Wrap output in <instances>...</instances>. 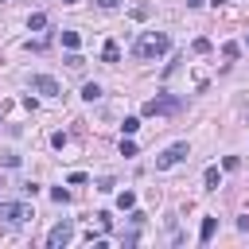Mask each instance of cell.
<instances>
[{
  "instance_id": "obj_11",
  "label": "cell",
  "mask_w": 249,
  "mask_h": 249,
  "mask_svg": "<svg viewBox=\"0 0 249 249\" xmlns=\"http://www.w3.org/2000/svg\"><path fill=\"white\" fill-rule=\"evenodd\" d=\"M117 206H121V210H132V206H136V195H132V191H121V195H117Z\"/></svg>"
},
{
  "instance_id": "obj_19",
  "label": "cell",
  "mask_w": 249,
  "mask_h": 249,
  "mask_svg": "<svg viewBox=\"0 0 249 249\" xmlns=\"http://www.w3.org/2000/svg\"><path fill=\"white\" fill-rule=\"evenodd\" d=\"M210 4H222V0H210Z\"/></svg>"
},
{
  "instance_id": "obj_10",
  "label": "cell",
  "mask_w": 249,
  "mask_h": 249,
  "mask_svg": "<svg viewBox=\"0 0 249 249\" xmlns=\"http://www.w3.org/2000/svg\"><path fill=\"white\" fill-rule=\"evenodd\" d=\"M82 97H86V101H97V97H101V86H97V82H86V86H82Z\"/></svg>"
},
{
  "instance_id": "obj_12",
  "label": "cell",
  "mask_w": 249,
  "mask_h": 249,
  "mask_svg": "<svg viewBox=\"0 0 249 249\" xmlns=\"http://www.w3.org/2000/svg\"><path fill=\"white\" fill-rule=\"evenodd\" d=\"M78 43H82L78 31H62V47H66V51H78Z\"/></svg>"
},
{
  "instance_id": "obj_1",
  "label": "cell",
  "mask_w": 249,
  "mask_h": 249,
  "mask_svg": "<svg viewBox=\"0 0 249 249\" xmlns=\"http://www.w3.org/2000/svg\"><path fill=\"white\" fill-rule=\"evenodd\" d=\"M171 51V35L167 31H144L136 39V58H160Z\"/></svg>"
},
{
  "instance_id": "obj_14",
  "label": "cell",
  "mask_w": 249,
  "mask_h": 249,
  "mask_svg": "<svg viewBox=\"0 0 249 249\" xmlns=\"http://www.w3.org/2000/svg\"><path fill=\"white\" fill-rule=\"evenodd\" d=\"M121 128H124V136H132V132L140 128V121H136V117H124V124H121Z\"/></svg>"
},
{
  "instance_id": "obj_9",
  "label": "cell",
  "mask_w": 249,
  "mask_h": 249,
  "mask_svg": "<svg viewBox=\"0 0 249 249\" xmlns=\"http://www.w3.org/2000/svg\"><path fill=\"white\" fill-rule=\"evenodd\" d=\"M101 58H105V62H117V58H121V47L109 39V43H105V51H101Z\"/></svg>"
},
{
  "instance_id": "obj_3",
  "label": "cell",
  "mask_w": 249,
  "mask_h": 249,
  "mask_svg": "<svg viewBox=\"0 0 249 249\" xmlns=\"http://www.w3.org/2000/svg\"><path fill=\"white\" fill-rule=\"evenodd\" d=\"M187 156H191V148L179 140V144H171V148H163V152L156 156V171H167V167H175V163L187 160Z\"/></svg>"
},
{
  "instance_id": "obj_4",
  "label": "cell",
  "mask_w": 249,
  "mask_h": 249,
  "mask_svg": "<svg viewBox=\"0 0 249 249\" xmlns=\"http://www.w3.org/2000/svg\"><path fill=\"white\" fill-rule=\"evenodd\" d=\"M144 113L148 117H171V113H179V97H152L144 105Z\"/></svg>"
},
{
  "instance_id": "obj_17",
  "label": "cell",
  "mask_w": 249,
  "mask_h": 249,
  "mask_svg": "<svg viewBox=\"0 0 249 249\" xmlns=\"http://www.w3.org/2000/svg\"><path fill=\"white\" fill-rule=\"evenodd\" d=\"M97 4H101V8H105V12H109V8H117V4H121V0H97Z\"/></svg>"
},
{
  "instance_id": "obj_15",
  "label": "cell",
  "mask_w": 249,
  "mask_h": 249,
  "mask_svg": "<svg viewBox=\"0 0 249 249\" xmlns=\"http://www.w3.org/2000/svg\"><path fill=\"white\" fill-rule=\"evenodd\" d=\"M121 156H136V144L132 140H121Z\"/></svg>"
},
{
  "instance_id": "obj_7",
  "label": "cell",
  "mask_w": 249,
  "mask_h": 249,
  "mask_svg": "<svg viewBox=\"0 0 249 249\" xmlns=\"http://www.w3.org/2000/svg\"><path fill=\"white\" fill-rule=\"evenodd\" d=\"M214 230H218V218H202V226H198V241H210Z\"/></svg>"
},
{
  "instance_id": "obj_2",
  "label": "cell",
  "mask_w": 249,
  "mask_h": 249,
  "mask_svg": "<svg viewBox=\"0 0 249 249\" xmlns=\"http://www.w3.org/2000/svg\"><path fill=\"white\" fill-rule=\"evenodd\" d=\"M31 218H35V210H31L27 202H0V222L23 226V222H31Z\"/></svg>"
},
{
  "instance_id": "obj_16",
  "label": "cell",
  "mask_w": 249,
  "mask_h": 249,
  "mask_svg": "<svg viewBox=\"0 0 249 249\" xmlns=\"http://www.w3.org/2000/svg\"><path fill=\"white\" fill-rule=\"evenodd\" d=\"M51 195H54V202H66V198H70V191H66V187H54Z\"/></svg>"
},
{
  "instance_id": "obj_6",
  "label": "cell",
  "mask_w": 249,
  "mask_h": 249,
  "mask_svg": "<svg viewBox=\"0 0 249 249\" xmlns=\"http://www.w3.org/2000/svg\"><path fill=\"white\" fill-rule=\"evenodd\" d=\"M31 89H35V93H47V97L62 93V89H58V82H54L51 74H35V78H31Z\"/></svg>"
},
{
  "instance_id": "obj_18",
  "label": "cell",
  "mask_w": 249,
  "mask_h": 249,
  "mask_svg": "<svg viewBox=\"0 0 249 249\" xmlns=\"http://www.w3.org/2000/svg\"><path fill=\"white\" fill-rule=\"evenodd\" d=\"M62 4H74V0H62Z\"/></svg>"
},
{
  "instance_id": "obj_13",
  "label": "cell",
  "mask_w": 249,
  "mask_h": 249,
  "mask_svg": "<svg viewBox=\"0 0 249 249\" xmlns=\"http://www.w3.org/2000/svg\"><path fill=\"white\" fill-rule=\"evenodd\" d=\"M27 27H31V31H39V27H47V16H43V12H35V16L27 19Z\"/></svg>"
},
{
  "instance_id": "obj_8",
  "label": "cell",
  "mask_w": 249,
  "mask_h": 249,
  "mask_svg": "<svg viewBox=\"0 0 249 249\" xmlns=\"http://www.w3.org/2000/svg\"><path fill=\"white\" fill-rule=\"evenodd\" d=\"M218 179H222V175H218V167H206V171H202V183H206V191H218Z\"/></svg>"
},
{
  "instance_id": "obj_5",
  "label": "cell",
  "mask_w": 249,
  "mask_h": 249,
  "mask_svg": "<svg viewBox=\"0 0 249 249\" xmlns=\"http://www.w3.org/2000/svg\"><path fill=\"white\" fill-rule=\"evenodd\" d=\"M70 237H74V222H58V226H51L47 245H51V249H58V245H66Z\"/></svg>"
}]
</instances>
